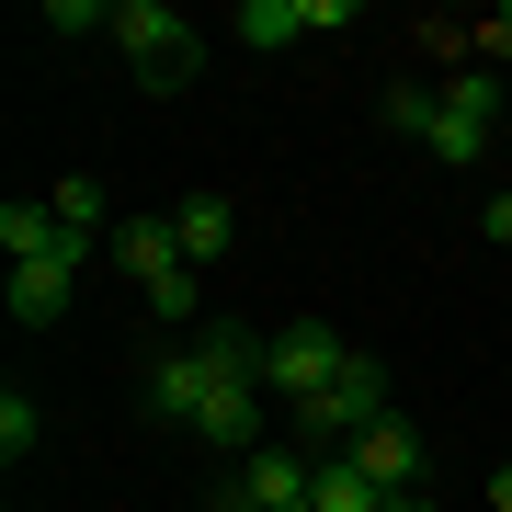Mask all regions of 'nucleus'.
<instances>
[{"mask_svg": "<svg viewBox=\"0 0 512 512\" xmlns=\"http://www.w3.org/2000/svg\"><path fill=\"white\" fill-rule=\"evenodd\" d=\"M114 262H126L148 296H160L171 274H194V262H183V239H171V217H126V228H114Z\"/></svg>", "mask_w": 512, "mask_h": 512, "instance_id": "6e6552de", "label": "nucleus"}, {"mask_svg": "<svg viewBox=\"0 0 512 512\" xmlns=\"http://www.w3.org/2000/svg\"><path fill=\"white\" fill-rule=\"evenodd\" d=\"M387 512H433V490H387Z\"/></svg>", "mask_w": 512, "mask_h": 512, "instance_id": "f3484780", "label": "nucleus"}, {"mask_svg": "<svg viewBox=\"0 0 512 512\" xmlns=\"http://www.w3.org/2000/svg\"><path fill=\"white\" fill-rule=\"evenodd\" d=\"M69 296H80V262H12V319L23 330H57Z\"/></svg>", "mask_w": 512, "mask_h": 512, "instance_id": "1a4fd4ad", "label": "nucleus"}, {"mask_svg": "<svg viewBox=\"0 0 512 512\" xmlns=\"http://www.w3.org/2000/svg\"><path fill=\"white\" fill-rule=\"evenodd\" d=\"M228 35L239 46H296V35H319V23H308V0H239Z\"/></svg>", "mask_w": 512, "mask_h": 512, "instance_id": "9b49d317", "label": "nucleus"}, {"mask_svg": "<svg viewBox=\"0 0 512 512\" xmlns=\"http://www.w3.org/2000/svg\"><path fill=\"white\" fill-rule=\"evenodd\" d=\"M490 512H512V467H490Z\"/></svg>", "mask_w": 512, "mask_h": 512, "instance_id": "a211bd4d", "label": "nucleus"}, {"mask_svg": "<svg viewBox=\"0 0 512 512\" xmlns=\"http://www.w3.org/2000/svg\"><path fill=\"white\" fill-rule=\"evenodd\" d=\"M353 365V342L342 330H319V319H285V330H262V387H274L285 410H308L330 376Z\"/></svg>", "mask_w": 512, "mask_h": 512, "instance_id": "7ed1b4c3", "label": "nucleus"}, {"mask_svg": "<svg viewBox=\"0 0 512 512\" xmlns=\"http://www.w3.org/2000/svg\"><path fill=\"white\" fill-rule=\"evenodd\" d=\"M171 239H183V262L205 274V262H228V239H239V217H228L217 194H183V205H171Z\"/></svg>", "mask_w": 512, "mask_h": 512, "instance_id": "9d476101", "label": "nucleus"}, {"mask_svg": "<svg viewBox=\"0 0 512 512\" xmlns=\"http://www.w3.org/2000/svg\"><path fill=\"white\" fill-rule=\"evenodd\" d=\"M103 35H114V57L137 69V92H194V80H205V35L171 12V0H114Z\"/></svg>", "mask_w": 512, "mask_h": 512, "instance_id": "f03ea898", "label": "nucleus"}, {"mask_svg": "<svg viewBox=\"0 0 512 512\" xmlns=\"http://www.w3.org/2000/svg\"><path fill=\"white\" fill-rule=\"evenodd\" d=\"M308 467H319V512H387V490L353 456H308Z\"/></svg>", "mask_w": 512, "mask_h": 512, "instance_id": "f8f14e48", "label": "nucleus"}, {"mask_svg": "<svg viewBox=\"0 0 512 512\" xmlns=\"http://www.w3.org/2000/svg\"><path fill=\"white\" fill-rule=\"evenodd\" d=\"M46 205H57V228H69V239H103V183H92V171H69Z\"/></svg>", "mask_w": 512, "mask_h": 512, "instance_id": "4468645a", "label": "nucleus"}, {"mask_svg": "<svg viewBox=\"0 0 512 512\" xmlns=\"http://www.w3.org/2000/svg\"><path fill=\"white\" fill-rule=\"evenodd\" d=\"M148 410H160L171 433H205L228 467L262 456V410H274V387H262V330L205 319V342H183V353L148 365Z\"/></svg>", "mask_w": 512, "mask_h": 512, "instance_id": "f257e3e1", "label": "nucleus"}, {"mask_svg": "<svg viewBox=\"0 0 512 512\" xmlns=\"http://www.w3.org/2000/svg\"><path fill=\"white\" fill-rule=\"evenodd\" d=\"M478 239H501V251H512V194H490V205H478Z\"/></svg>", "mask_w": 512, "mask_h": 512, "instance_id": "dca6fc26", "label": "nucleus"}, {"mask_svg": "<svg viewBox=\"0 0 512 512\" xmlns=\"http://www.w3.org/2000/svg\"><path fill=\"white\" fill-rule=\"evenodd\" d=\"M217 512H319V467H296L285 444H262V456H239V467H228Z\"/></svg>", "mask_w": 512, "mask_h": 512, "instance_id": "423d86ee", "label": "nucleus"}, {"mask_svg": "<svg viewBox=\"0 0 512 512\" xmlns=\"http://www.w3.org/2000/svg\"><path fill=\"white\" fill-rule=\"evenodd\" d=\"M490 137H501V69H456V80H444V114H433V160L444 171H478Z\"/></svg>", "mask_w": 512, "mask_h": 512, "instance_id": "39448f33", "label": "nucleus"}, {"mask_svg": "<svg viewBox=\"0 0 512 512\" xmlns=\"http://www.w3.org/2000/svg\"><path fill=\"white\" fill-rule=\"evenodd\" d=\"M433 114H444V92H421V80H387V137H421V148H433Z\"/></svg>", "mask_w": 512, "mask_h": 512, "instance_id": "ddd939ff", "label": "nucleus"}, {"mask_svg": "<svg viewBox=\"0 0 512 512\" xmlns=\"http://www.w3.org/2000/svg\"><path fill=\"white\" fill-rule=\"evenodd\" d=\"M35 433H46V410H35V399H23V387H12V399H0V456L23 467V456H35Z\"/></svg>", "mask_w": 512, "mask_h": 512, "instance_id": "2eb2a0df", "label": "nucleus"}, {"mask_svg": "<svg viewBox=\"0 0 512 512\" xmlns=\"http://www.w3.org/2000/svg\"><path fill=\"white\" fill-rule=\"evenodd\" d=\"M342 456H353V467H365V478H376V490H421V467H433V456H421V433H410V421H399V410H387V421H376V433H353V444H342Z\"/></svg>", "mask_w": 512, "mask_h": 512, "instance_id": "0eeeda50", "label": "nucleus"}, {"mask_svg": "<svg viewBox=\"0 0 512 512\" xmlns=\"http://www.w3.org/2000/svg\"><path fill=\"white\" fill-rule=\"evenodd\" d=\"M376 421H387V365H376V353H353V365L330 376L308 410H296V433H308L319 456H342V444H353V433H376Z\"/></svg>", "mask_w": 512, "mask_h": 512, "instance_id": "20e7f679", "label": "nucleus"}]
</instances>
